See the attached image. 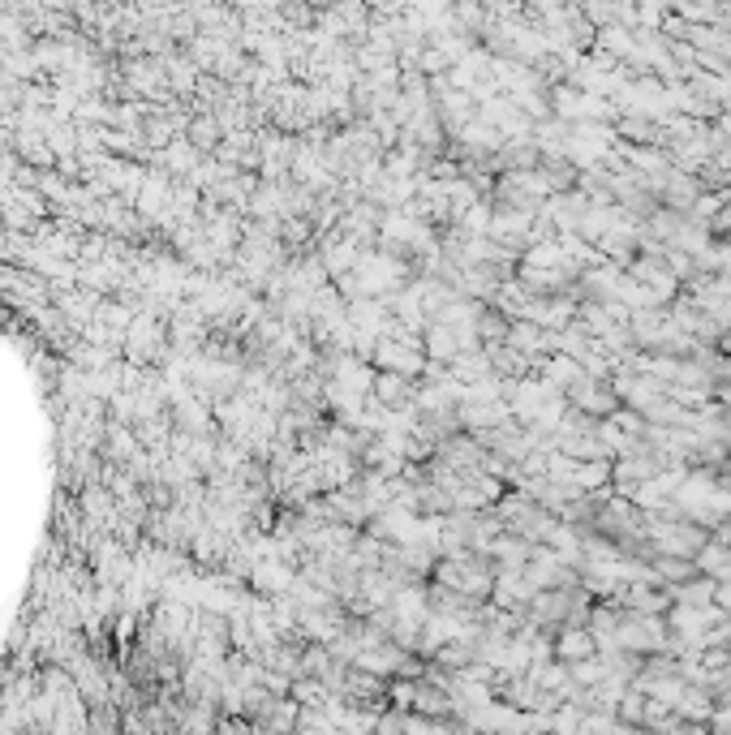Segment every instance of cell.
<instances>
[{
	"label": "cell",
	"instance_id": "cell-1",
	"mask_svg": "<svg viewBox=\"0 0 731 735\" xmlns=\"http://www.w3.org/2000/svg\"><path fill=\"white\" fill-rule=\"evenodd\" d=\"M555 654H559V662H564V667H577V662H585V658L598 654V641H594L590 628H572V624H564V632H559V641H555Z\"/></svg>",
	"mask_w": 731,
	"mask_h": 735
}]
</instances>
